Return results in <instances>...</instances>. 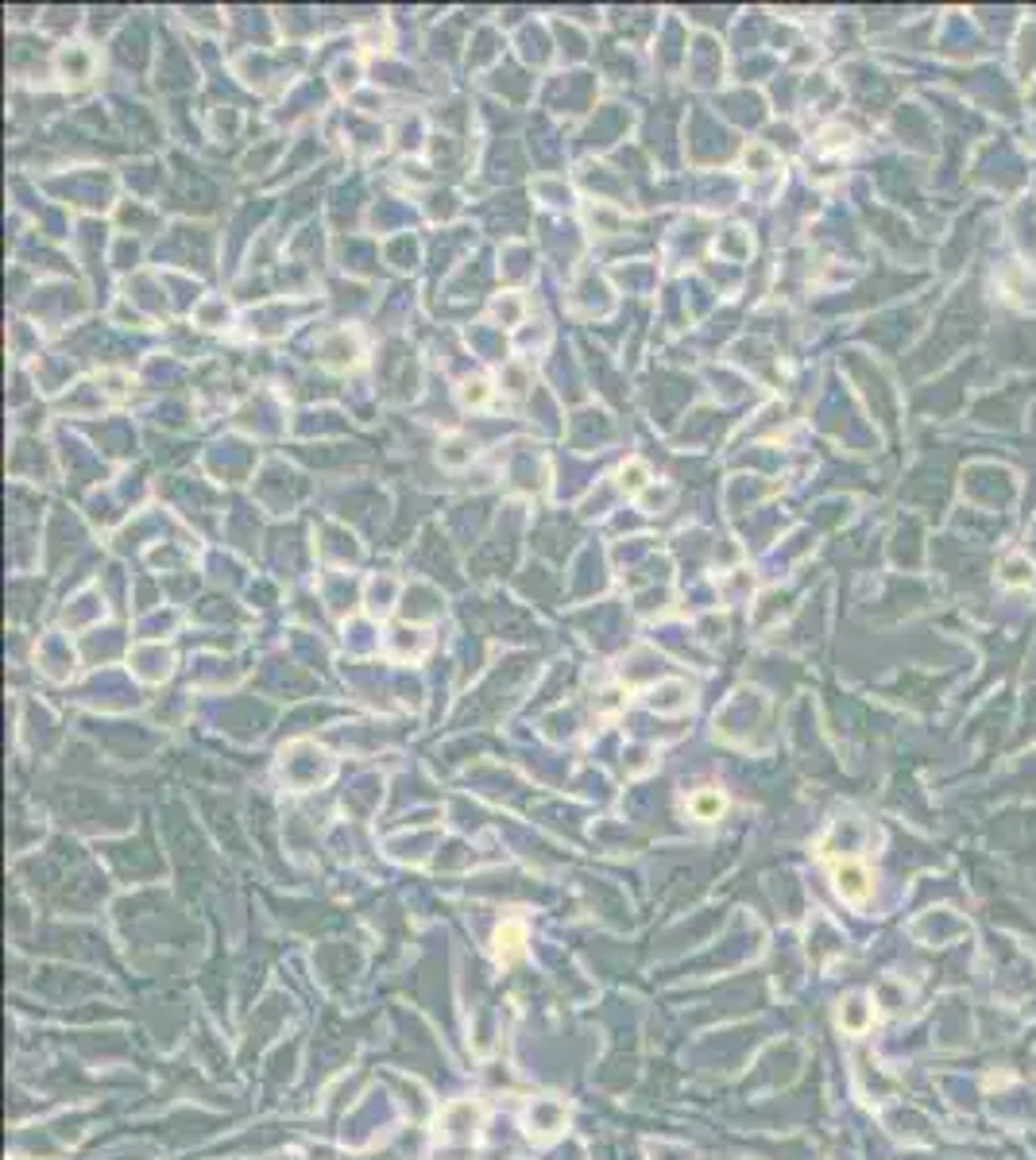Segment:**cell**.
Masks as SVG:
<instances>
[{
  "mask_svg": "<svg viewBox=\"0 0 1036 1160\" xmlns=\"http://www.w3.org/2000/svg\"><path fill=\"white\" fill-rule=\"evenodd\" d=\"M832 879H836V894L843 901H851V905H866L870 890H875V882H870V870L862 862H855V859H843Z\"/></svg>",
  "mask_w": 1036,
  "mask_h": 1160,
  "instance_id": "1",
  "label": "cell"
},
{
  "mask_svg": "<svg viewBox=\"0 0 1036 1160\" xmlns=\"http://www.w3.org/2000/svg\"><path fill=\"white\" fill-rule=\"evenodd\" d=\"M870 1021H875V1006H870V998H862V994H851V998L843 1002V1010H840V1025H843L847 1032H866Z\"/></svg>",
  "mask_w": 1036,
  "mask_h": 1160,
  "instance_id": "2",
  "label": "cell"
},
{
  "mask_svg": "<svg viewBox=\"0 0 1036 1160\" xmlns=\"http://www.w3.org/2000/svg\"><path fill=\"white\" fill-rule=\"evenodd\" d=\"M692 809H696L704 820H708V816H716V812L723 809V797H720V793H700V797L692 801Z\"/></svg>",
  "mask_w": 1036,
  "mask_h": 1160,
  "instance_id": "3",
  "label": "cell"
}]
</instances>
